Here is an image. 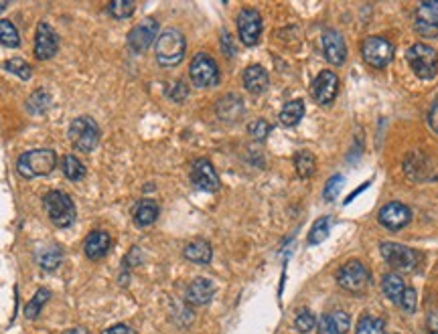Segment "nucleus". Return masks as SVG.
<instances>
[{
    "mask_svg": "<svg viewBox=\"0 0 438 334\" xmlns=\"http://www.w3.org/2000/svg\"><path fill=\"white\" fill-rule=\"evenodd\" d=\"M104 334H136V330L130 328L128 324H116L112 328H108Z\"/></svg>",
    "mask_w": 438,
    "mask_h": 334,
    "instance_id": "c03bdc74",
    "label": "nucleus"
},
{
    "mask_svg": "<svg viewBox=\"0 0 438 334\" xmlns=\"http://www.w3.org/2000/svg\"><path fill=\"white\" fill-rule=\"evenodd\" d=\"M217 116L224 120V122H238L239 118L244 116V101L229 93L217 101Z\"/></svg>",
    "mask_w": 438,
    "mask_h": 334,
    "instance_id": "412c9836",
    "label": "nucleus"
},
{
    "mask_svg": "<svg viewBox=\"0 0 438 334\" xmlns=\"http://www.w3.org/2000/svg\"><path fill=\"white\" fill-rule=\"evenodd\" d=\"M0 43L4 47H11V49H16L21 45L19 31L11 21H0Z\"/></svg>",
    "mask_w": 438,
    "mask_h": 334,
    "instance_id": "7c9ffc66",
    "label": "nucleus"
},
{
    "mask_svg": "<svg viewBox=\"0 0 438 334\" xmlns=\"http://www.w3.org/2000/svg\"><path fill=\"white\" fill-rule=\"evenodd\" d=\"M189 77L195 87H211L219 84V67L207 53H197L189 65Z\"/></svg>",
    "mask_w": 438,
    "mask_h": 334,
    "instance_id": "423d86ee",
    "label": "nucleus"
},
{
    "mask_svg": "<svg viewBox=\"0 0 438 334\" xmlns=\"http://www.w3.org/2000/svg\"><path fill=\"white\" fill-rule=\"evenodd\" d=\"M270 124L266 122V120H254L250 126H248V132H250V136L254 138V140H264V138H268V134H270Z\"/></svg>",
    "mask_w": 438,
    "mask_h": 334,
    "instance_id": "e433bc0d",
    "label": "nucleus"
},
{
    "mask_svg": "<svg viewBox=\"0 0 438 334\" xmlns=\"http://www.w3.org/2000/svg\"><path fill=\"white\" fill-rule=\"evenodd\" d=\"M112 248V239L106 231H91L84 241V251L89 260H101Z\"/></svg>",
    "mask_w": 438,
    "mask_h": 334,
    "instance_id": "6ab92c4d",
    "label": "nucleus"
},
{
    "mask_svg": "<svg viewBox=\"0 0 438 334\" xmlns=\"http://www.w3.org/2000/svg\"><path fill=\"white\" fill-rule=\"evenodd\" d=\"M341 186H343V176L341 174H335L327 181L325 185V198L327 201H335L337 195L341 193Z\"/></svg>",
    "mask_w": 438,
    "mask_h": 334,
    "instance_id": "4c0bfd02",
    "label": "nucleus"
},
{
    "mask_svg": "<svg viewBox=\"0 0 438 334\" xmlns=\"http://www.w3.org/2000/svg\"><path fill=\"white\" fill-rule=\"evenodd\" d=\"M314 326H317V318H314L309 310H302L301 314L294 318V328H297V330H299L301 334L311 333Z\"/></svg>",
    "mask_w": 438,
    "mask_h": 334,
    "instance_id": "c9c22d12",
    "label": "nucleus"
},
{
    "mask_svg": "<svg viewBox=\"0 0 438 334\" xmlns=\"http://www.w3.org/2000/svg\"><path fill=\"white\" fill-rule=\"evenodd\" d=\"M337 282L343 290L359 294L369 284V270L359 260H349L339 270Z\"/></svg>",
    "mask_w": 438,
    "mask_h": 334,
    "instance_id": "1a4fd4ad",
    "label": "nucleus"
},
{
    "mask_svg": "<svg viewBox=\"0 0 438 334\" xmlns=\"http://www.w3.org/2000/svg\"><path fill=\"white\" fill-rule=\"evenodd\" d=\"M294 168H297V174L301 178H311L317 173V161H314V156L311 152L302 150V152L294 154Z\"/></svg>",
    "mask_w": 438,
    "mask_h": 334,
    "instance_id": "bb28decb",
    "label": "nucleus"
},
{
    "mask_svg": "<svg viewBox=\"0 0 438 334\" xmlns=\"http://www.w3.org/2000/svg\"><path fill=\"white\" fill-rule=\"evenodd\" d=\"M57 49H59V37L55 29L47 23H39L35 33V57L39 61H47L51 57H55Z\"/></svg>",
    "mask_w": 438,
    "mask_h": 334,
    "instance_id": "4468645a",
    "label": "nucleus"
},
{
    "mask_svg": "<svg viewBox=\"0 0 438 334\" xmlns=\"http://www.w3.org/2000/svg\"><path fill=\"white\" fill-rule=\"evenodd\" d=\"M384 328H386V324H384L382 318H376V316L365 314V316H362L359 322H357V330H355V334H384Z\"/></svg>",
    "mask_w": 438,
    "mask_h": 334,
    "instance_id": "2f4dec72",
    "label": "nucleus"
},
{
    "mask_svg": "<svg viewBox=\"0 0 438 334\" xmlns=\"http://www.w3.org/2000/svg\"><path fill=\"white\" fill-rule=\"evenodd\" d=\"M362 55L367 65L384 69L394 59V45L384 37H367L362 43Z\"/></svg>",
    "mask_w": 438,
    "mask_h": 334,
    "instance_id": "6e6552de",
    "label": "nucleus"
},
{
    "mask_svg": "<svg viewBox=\"0 0 438 334\" xmlns=\"http://www.w3.org/2000/svg\"><path fill=\"white\" fill-rule=\"evenodd\" d=\"M329 231H331V219L329 217H321L313 223L311 227V233H309V246H319L323 243L327 237H329Z\"/></svg>",
    "mask_w": 438,
    "mask_h": 334,
    "instance_id": "c85d7f7f",
    "label": "nucleus"
},
{
    "mask_svg": "<svg viewBox=\"0 0 438 334\" xmlns=\"http://www.w3.org/2000/svg\"><path fill=\"white\" fill-rule=\"evenodd\" d=\"M43 205H45V211H47L51 223L55 227L65 229L76 221V205H74L71 197L65 195L63 191H49L43 197Z\"/></svg>",
    "mask_w": 438,
    "mask_h": 334,
    "instance_id": "20e7f679",
    "label": "nucleus"
},
{
    "mask_svg": "<svg viewBox=\"0 0 438 334\" xmlns=\"http://www.w3.org/2000/svg\"><path fill=\"white\" fill-rule=\"evenodd\" d=\"M2 69L4 71H9V74H14L19 75L23 81H29L31 79V75H33V69H31V65L25 61V59H21V57H14V59H9V61L2 63Z\"/></svg>",
    "mask_w": 438,
    "mask_h": 334,
    "instance_id": "473e14b6",
    "label": "nucleus"
},
{
    "mask_svg": "<svg viewBox=\"0 0 438 334\" xmlns=\"http://www.w3.org/2000/svg\"><path fill=\"white\" fill-rule=\"evenodd\" d=\"M377 219H379V223H382L386 229H389V231H400V229H404L408 223L412 221V211L408 209L404 203L392 201V203L382 207Z\"/></svg>",
    "mask_w": 438,
    "mask_h": 334,
    "instance_id": "ddd939ff",
    "label": "nucleus"
},
{
    "mask_svg": "<svg viewBox=\"0 0 438 334\" xmlns=\"http://www.w3.org/2000/svg\"><path fill=\"white\" fill-rule=\"evenodd\" d=\"M339 91V77L333 71H321L313 81V98L321 106H329Z\"/></svg>",
    "mask_w": 438,
    "mask_h": 334,
    "instance_id": "dca6fc26",
    "label": "nucleus"
},
{
    "mask_svg": "<svg viewBox=\"0 0 438 334\" xmlns=\"http://www.w3.org/2000/svg\"><path fill=\"white\" fill-rule=\"evenodd\" d=\"M213 294H215V285L205 280V278H197L189 284L187 292H185V298L191 306H205L213 300Z\"/></svg>",
    "mask_w": 438,
    "mask_h": 334,
    "instance_id": "a211bd4d",
    "label": "nucleus"
},
{
    "mask_svg": "<svg viewBox=\"0 0 438 334\" xmlns=\"http://www.w3.org/2000/svg\"><path fill=\"white\" fill-rule=\"evenodd\" d=\"M331 316H333V320H335V324H337L339 334L349 333L351 316L347 314V312H343V310H335V312H331Z\"/></svg>",
    "mask_w": 438,
    "mask_h": 334,
    "instance_id": "a19ab883",
    "label": "nucleus"
},
{
    "mask_svg": "<svg viewBox=\"0 0 438 334\" xmlns=\"http://www.w3.org/2000/svg\"><path fill=\"white\" fill-rule=\"evenodd\" d=\"M57 166V154L51 148H37L23 152L16 161V171L25 178L47 176Z\"/></svg>",
    "mask_w": 438,
    "mask_h": 334,
    "instance_id": "f03ea898",
    "label": "nucleus"
},
{
    "mask_svg": "<svg viewBox=\"0 0 438 334\" xmlns=\"http://www.w3.org/2000/svg\"><path fill=\"white\" fill-rule=\"evenodd\" d=\"M134 9L136 6L130 0H114L108 4V13L112 14L114 19H128V16H132Z\"/></svg>",
    "mask_w": 438,
    "mask_h": 334,
    "instance_id": "f704fd0d",
    "label": "nucleus"
},
{
    "mask_svg": "<svg viewBox=\"0 0 438 334\" xmlns=\"http://www.w3.org/2000/svg\"><path fill=\"white\" fill-rule=\"evenodd\" d=\"M189 93V87L185 81H181V79H176L173 86L169 87V98L173 99V101H183V99L187 98Z\"/></svg>",
    "mask_w": 438,
    "mask_h": 334,
    "instance_id": "79ce46f5",
    "label": "nucleus"
},
{
    "mask_svg": "<svg viewBox=\"0 0 438 334\" xmlns=\"http://www.w3.org/2000/svg\"><path fill=\"white\" fill-rule=\"evenodd\" d=\"M185 260L193 261V263H199V265H207L213 258V249L209 246V241L205 239H195L187 243V248L183 251Z\"/></svg>",
    "mask_w": 438,
    "mask_h": 334,
    "instance_id": "4be33fe9",
    "label": "nucleus"
},
{
    "mask_svg": "<svg viewBox=\"0 0 438 334\" xmlns=\"http://www.w3.org/2000/svg\"><path fill=\"white\" fill-rule=\"evenodd\" d=\"M185 51H187V41H185V35L179 29H166V31H163L159 35V39H156V45H154L156 61L163 67H175V65H179V63L183 61V57H185Z\"/></svg>",
    "mask_w": 438,
    "mask_h": 334,
    "instance_id": "f257e3e1",
    "label": "nucleus"
},
{
    "mask_svg": "<svg viewBox=\"0 0 438 334\" xmlns=\"http://www.w3.org/2000/svg\"><path fill=\"white\" fill-rule=\"evenodd\" d=\"M414 29H416L418 35H422L426 39L438 37V0L422 2L416 9Z\"/></svg>",
    "mask_w": 438,
    "mask_h": 334,
    "instance_id": "f8f14e48",
    "label": "nucleus"
},
{
    "mask_svg": "<svg viewBox=\"0 0 438 334\" xmlns=\"http://www.w3.org/2000/svg\"><path fill=\"white\" fill-rule=\"evenodd\" d=\"M428 333L438 334V308L428 314Z\"/></svg>",
    "mask_w": 438,
    "mask_h": 334,
    "instance_id": "a18cd8bd",
    "label": "nucleus"
},
{
    "mask_svg": "<svg viewBox=\"0 0 438 334\" xmlns=\"http://www.w3.org/2000/svg\"><path fill=\"white\" fill-rule=\"evenodd\" d=\"M159 219V205L151 198H142L134 207V223L140 227H149Z\"/></svg>",
    "mask_w": 438,
    "mask_h": 334,
    "instance_id": "b1692460",
    "label": "nucleus"
},
{
    "mask_svg": "<svg viewBox=\"0 0 438 334\" xmlns=\"http://www.w3.org/2000/svg\"><path fill=\"white\" fill-rule=\"evenodd\" d=\"M317 330H319V334H339L337 324H335L331 314H323V316L317 320Z\"/></svg>",
    "mask_w": 438,
    "mask_h": 334,
    "instance_id": "ea45409f",
    "label": "nucleus"
},
{
    "mask_svg": "<svg viewBox=\"0 0 438 334\" xmlns=\"http://www.w3.org/2000/svg\"><path fill=\"white\" fill-rule=\"evenodd\" d=\"M67 334H88V330L86 328H76V330H69Z\"/></svg>",
    "mask_w": 438,
    "mask_h": 334,
    "instance_id": "49530a36",
    "label": "nucleus"
},
{
    "mask_svg": "<svg viewBox=\"0 0 438 334\" xmlns=\"http://www.w3.org/2000/svg\"><path fill=\"white\" fill-rule=\"evenodd\" d=\"M268 86H270V77H268V71L264 69L262 65H250L244 71V87L254 96L264 93Z\"/></svg>",
    "mask_w": 438,
    "mask_h": 334,
    "instance_id": "aec40b11",
    "label": "nucleus"
},
{
    "mask_svg": "<svg viewBox=\"0 0 438 334\" xmlns=\"http://www.w3.org/2000/svg\"><path fill=\"white\" fill-rule=\"evenodd\" d=\"M6 6H9V4H6V2H0V13H2V11H4V9H6Z\"/></svg>",
    "mask_w": 438,
    "mask_h": 334,
    "instance_id": "de8ad7c7",
    "label": "nucleus"
},
{
    "mask_svg": "<svg viewBox=\"0 0 438 334\" xmlns=\"http://www.w3.org/2000/svg\"><path fill=\"white\" fill-rule=\"evenodd\" d=\"M69 140L79 152H91L100 144V126L89 116H79L69 126Z\"/></svg>",
    "mask_w": 438,
    "mask_h": 334,
    "instance_id": "39448f33",
    "label": "nucleus"
},
{
    "mask_svg": "<svg viewBox=\"0 0 438 334\" xmlns=\"http://www.w3.org/2000/svg\"><path fill=\"white\" fill-rule=\"evenodd\" d=\"M238 33L239 41L246 47H254L258 45L260 35H262V16L258 11L254 9H244L238 14Z\"/></svg>",
    "mask_w": 438,
    "mask_h": 334,
    "instance_id": "9b49d317",
    "label": "nucleus"
},
{
    "mask_svg": "<svg viewBox=\"0 0 438 334\" xmlns=\"http://www.w3.org/2000/svg\"><path fill=\"white\" fill-rule=\"evenodd\" d=\"M382 258L388 261L392 268L400 272H412L414 268L420 263V253L412 248H406L402 243L386 241L382 243Z\"/></svg>",
    "mask_w": 438,
    "mask_h": 334,
    "instance_id": "0eeeda50",
    "label": "nucleus"
},
{
    "mask_svg": "<svg viewBox=\"0 0 438 334\" xmlns=\"http://www.w3.org/2000/svg\"><path fill=\"white\" fill-rule=\"evenodd\" d=\"M51 106V96L45 89H37L31 93V98L26 101V110L33 111V113H43V111L49 110Z\"/></svg>",
    "mask_w": 438,
    "mask_h": 334,
    "instance_id": "72a5a7b5",
    "label": "nucleus"
},
{
    "mask_svg": "<svg viewBox=\"0 0 438 334\" xmlns=\"http://www.w3.org/2000/svg\"><path fill=\"white\" fill-rule=\"evenodd\" d=\"M392 334H398V333H392Z\"/></svg>",
    "mask_w": 438,
    "mask_h": 334,
    "instance_id": "09e8293b",
    "label": "nucleus"
},
{
    "mask_svg": "<svg viewBox=\"0 0 438 334\" xmlns=\"http://www.w3.org/2000/svg\"><path fill=\"white\" fill-rule=\"evenodd\" d=\"M61 168L63 174H65V178H69V181H74V183L84 181V176H86V166H84V162L79 161L77 156H74V154H67V156L63 158Z\"/></svg>",
    "mask_w": 438,
    "mask_h": 334,
    "instance_id": "cd10ccee",
    "label": "nucleus"
},
{
    "mask_svg": "<svg viewBox=\"0 0 438 334\" xmlns=\"http://www.w3.org/2000/svg\"><path fill=\"white\" fill-rule=\"evenodd\" d=\"M156 39H159V21L149 16V19L140 21V23L128 33V47L134 51V53H144Z\"/></svg>",
    "mask_w": 438,
    "mask_h": 334,
    "instance_id": "9d476101",
    "label": "nucleus"
},
{
    "mask_svg": "<svg viewBox=\"0 0 438 334\" xmlns=\"http://www.w3.org/2000/svg\"><path fill=\"white\" fill-rule=\"evenodd\" d=\"M406 61L414 74L422 81L434 79L438 74V53L424 43H416L406 51Z\"/></svg>",
    "mask_w": 438,
    "mask_h": 334,
    "instance_id": "7ed1b4c3",
    "label": "nucleus"
},
{
    "mask_svg": "<svg viewBox=\"0 0 438 334\" xmlns=\"http://www.w3.org/2000/svg\"><path fill=\"white\" fill-rule=\"evenodd\" d=\"M51 298V292L47 290V288H39L37 294L33 296V300L26 304L25 308V316L29 318V320H35L39 316V312H41V308L45 306V302Z\"/></svg>",
    "mask_w": 438,
    "mask_h": 334,
    "instance_id": "c756f323",
    "label": "nucleus"
},
{
    "mask_svg": "<svg viewBox=\"0 0 438 334\" xmlns=\"http://www.w3.org/2000/svg\"><path fill=\"white\" fill-rule=\"evenodd\" d=\"M63 260V251L57 243H47L37 251V261L39 265L45 270V272H53L59 268V263Z\"/></svg>",
    "mask_w": 438,
    "mask_h": 334,
    "instance_id": "5701e85b",
    "label": "nucleus"
},
{
    "mask_svg": "<svg viewBox=\"0 0 438 334\" xmlns=\"http://www.w3.org/2000/svg\"><path fill=\"white\" fill-rule=\"evenodd\" d=\"M302 116H304V103H302L301 99H292V101H288L287 106L280 110V122L288 126V128H292V126H297L301 122Z\"/></svg>",
    "mask_w": 438,
    "mask_h": 334,
    "instance_id": "a878e982",
    "label": "nucleus"
},
{
    "mask_svg": "<svg viewBox=\"0 0 438 334\" xmlns=\"http://www.w3.org/2000/svg\"><path fill=\"white\" fill-rule=\"evenodd\" d=\"M416 302H418L416 290H414V288H406V290H404V294H402V300H400L402 310H404V312H408V314H412V312H416Z\"/></svg>",
    "mask_w": 438,
    "mask_h": 334,
    "instance_id": "58836bf2",
    "label": "nucleus"
},
{
    "mask_svg": "<svg viewBox=\"0 0 438 334\" xmlns=\"http://www.w3.org/2000/svg\"><path fill=\"white\" fill-rule=\"evenodd\" d=\"M428 126H430V130L434 134H438V99L432 103V108L428 111Z\"/></svg>",
    "mask_w": 438,
    "mask_h": 334,
    "instance_id": "37998d69",
    "label": "nucleus"
},
{
    "mask_svg": "<svg viewBox=\"0 0 438 334\" xmlns=\"http://www.w3.org/2000/svg\"><path fill=\"white\" fill-rule=\"evenodd\" d=\"M323 53H325L327 61L331 65H343L347 59V47H345V41L339 35L337 31H327L323 33Z\"/></svg>",
    "mask_w": 438,
    "mask_h": 334,
    "instance_id": "f3484780",
    "label": "nucleus"
},
{
    "mask_svg": "<svg viewBox=\"0 0 438 334\" xmlns=\"http://www.w3.org/2000/svg\"><path fill=\"white\" fill-rule=\"evenodd\" d=\"M191 183L197 186L199 191H205V193H213L219 188V176L215 173L213 164L205 158H199V161L193 162L191 166Z\"/></svg>",
    "mask_w": 438,
    "mask_h": 334,
    "instance_id": "2eb2a0df",
    "label": "nucleus"
},
{
    "mask_svg": "<svg viewBox=\"0 0 438 334\" xmlns=\"http://www.w3.org/2000/svg\"><path fill=\"white\" fill-rule=\"evenodd\" d=\"M382 290H384V294H386L388 300H392L394 304H400L406 285H404V280L398 273H386L384 280H382Z\"/></svg>",
    "mask_w": 438,
    "mask_h": 334,
    "instance_id": "393cba45",
    "label": "nucleus"
}]
</instances>
